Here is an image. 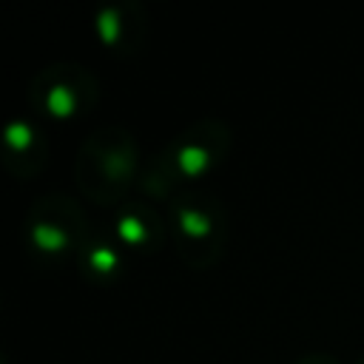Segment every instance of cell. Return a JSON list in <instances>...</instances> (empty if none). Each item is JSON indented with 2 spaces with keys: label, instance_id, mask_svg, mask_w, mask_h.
I'll list each match as a JSON object with an SVG mask.
<instances>
[{
  "label": "cell",
  "instance_id": "1",
  "mask_svg": "<svg viewBox=\"0 0 364 364\" xmlns=\"http://www.w3.org/2000/svg\"><path fill=\"white\" fill-rule=\"evenodd\" d=\"M230 151V128L219 117H202L176 134L145 168L139 188L148 199L171 202L182 185L193 188L196 179L210 173Z\"/></svg>",
  "mask_w": 364,
  "mask_h": 364
},
{
  "label": "cell",
  "instance_id": "2",
  "mask_svg": "<svg viewBox=\"0 0 364 364\" xmlns=\"http://www.w3.org/2000/svg\"><path fill=\"white\" fill-rule=\"evenodd\" d=\"M77 188L102 208L125 205L128 191L139 182V145L122 125H102L85 136L74 162Z\"/></svg>",
  "mask_w": 364,
  "mask_h": 364
},
{
  "label": "cell",
  "instance_id": "3",
  "mask_svg": "<svg viewBox=\"0 0 364 364\" xmlns=\"http://www.w3.org/2000/svg\"><path fill=\"white\" fill-rule=\"evenodd\" d=\"M168 230L176 256L191 270L213 267L228 247V210L202 188H182L168 205Z\"/></svg>",
  "mask_w": 364,
  "mask_h": 364
},
{
  "label": "cell",
  "instance_id": "4",
  "mask_svg": "<svg viewBox=\"0 0 364 364\" xmlns=\"http://www.w3.org/2000/svg\"><path fill=\"white\" fill-rule=\"evenodd\" d=\"M91 239L88 216L85 210L63 193H46L31 202L23 219V242L26 247L46 259V262H60L71 259L85 250Z\"/></svg>",
  "mask_w": 364,
  "mask_h": 364
},
{
  "label": "cell",
  "instance_id": "5",
  "mask_svg": "<svg viewBox=\"0 0 364 364\" xmlns=\"http://www.w3.org/2000/svg\"><path fill=\"white\" fill-rule=\"evenodd\" d=\"M28 105L51 119H77L100 100L97 77L77 63H54L40 68L28 82Z\"/></svg>",
  "mask_w": 364,
  "mask_h": 364
},
{
  "label": "cell",
  "instance_id": "6",
  "mask_svg": "<svg viewBox=\"0 0 364 364\" xmlns=\"http://www.w3.org/2000/svg\"><path fill=\"white\" fill-rule=\"evenodd\" d=\"M94 31L105 51L117 57H131L142 51L148 40V11L139 0L111 3L94 17Z\"/></svg>",
  "mask_w": 364,
  "mask_h": 364
},
{
  "label": "cell",
  "instance_id": "7",
  "mask_svg": "<svg viewBox=\"0 0 364 364\" xmlns=\"http://www.w3.org/2000/svg\"><path fill=\"white\" fill-rule=\"evenodd\" d=\"M48 162L46 134L31 119H11L3 131V168L14 179L37 176Z\"/></svg>",
  "mask_w": 364,
  "mask_h": 364
},
{
  "label": "cell",
  "instance_id": "8",
  "mask_svg": "<svg viewBox=\"0 0 364 364\" xmlns=\"http://www.w3.org/2000/svg\"><path fill=\"white\" fill-rule=\"evenodd\" d=\"M114 236L128 250L154 253L165 239V225L148 202H125L114 210Z\"/></svg>",
  "mask_w": 364,
  "mask_h": 364
},
{
  "label": "cell",
  "instance_id": "9",
  "mask_svg": "<svg viewBox=\"0 0 364 364\" xmlns=\"http://www.w3.org/2000/svg\"><path fill=\"white\" fill-rule=\"evenodd\" d=\"M80 267L88 279L108 282L122 270V245L108 236H94L88 239L85 250L80 253Z\"/></svg>",
  "mask_w": 364,
  "mask_h": 364
},
{
  "label": "cell",
  "instance_id": "10",
  "mask_svg": "<svg viewBox=\"0 0 364 364\" xmlns=\"http://www.w3.org/2000/svg\"><path fill=\"white\" fill-rule=\"evenodd\" d=\"M296 364H338V361H336V358H330V355H324V353H310V355L299 358Z\"/></svg>",
  "mask_w": 364,
  "mask_h": 364
},
{
  "label": "cell",
  "instance_id": "11",
  "mask_svg": "<svg viewBox=\"0 0 364 364\" xmlns=\"http://www.w3.org/2000/svg\"><path fill=\"white\" fill-rule=\"evenodd\" d=\"M358 364H364V358H361V361H358Z\"/></svg>",
  "mask_w": 364,
  "mask_h": 364
}]
</instances>
